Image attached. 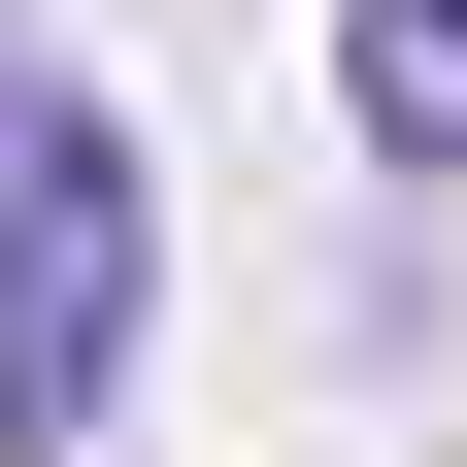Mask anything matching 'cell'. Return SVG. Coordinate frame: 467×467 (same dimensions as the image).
<instances>
[{
	"label": "cell",
	"mask_w": 467,
	"mask_h": 467,
	"mask_svg": "<svg viewBox=\"0 0 467 467\" xmlns=\"http://www.w3.org/2000/svg\"><path fill=\"white\" fill-rule=\"evenodd\" d=\"M134 301H167V201H134V134H0V467H67L100 400H134Z\"/></svg>",
	"instance_id": "cell-1"
},
{
	"label": "cell",
	"mask_w": 467,
	"mask_h": 467,
	"mask_svg": "<svg viewBox=\"0 0 467 467\" xmlns=\"http://www.w3.org/2000/svg\"><path fill=\"white\" fill-rule=\"evenodd\" d=\"M334 100H368V167H467V0H334Z\"/></svg>",
	"instance_id": "cell-2"
},
{
	"label": "cell",
	"mask_w": 467,
	"mask_h": 467,
	"mask_svg": "<svg viewBox=\"0 0 467 467\" xmlns=\"http://www.w3.org/2000/svg\"><path fill=\"white\" fill-rule=\"evenodd\" d=\"M0 134H34V100H0Z\"/></svg>",
	"instance_id": "cell-3"
}]
</instances>
